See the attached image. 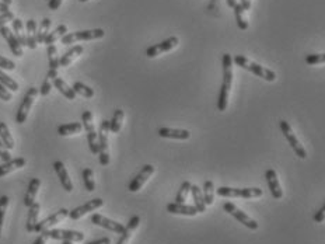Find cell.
<instances>
[{
	"mask_svg": "<svg viewBox=\"0 0 325 244\" xmlns=\"http://www.w3.org/2000/svg\"><path fill=\"white\" fill-rule=\"evenodd\" d=\"M223 81H221L220 93H219V100H217V108L219 111H226L227 105H229V96L232 92L233 87V77H234V72H233V58L230 53H224L223 55Z\"/></svg>",
	"mask_w": 325,
	"mask_h": 244,
	"instance_id": "6da1fadb",
	"label": "cell"
},
{
	"mask_svg": "<svg viewBox=\"0 0 325 244\" xmlns=\"http://www.w3.org/2000/svg\"><path fill=\"white\" fill-rule=\"evenodd\" d=\"M233 62L240 66V68H243L245 70H250L251 73H254L255 76L258 77H261L264 80L267 81H275L276 80V73L272 72L271 69H267V68H264L261 65L255 64V62H252L248 58H245L243 55H236L234 58H233Z\"/></svg>",
	"mask_w": 325,
	"mask_h": 244,
	"instance_id": "7a4b0ae2",
	"label": "cell"
},
{
	"mask_svg": "<svg viewBox=\"0 0 325 244\" xmlns=\"http://www.w3.org/2000/svg\"><path fill=\"white\" fill-rule=\"evenodd\" d=\"M105 31L103 28L95 29H83V31H76V33H68L62 38V44L63 45H72L80 41H93L104 38Z\"/></svg>",
	"mask_w": 325,
	"mask_h": 244,
	"instance_id": "3957f363",
	"label": "cell"
},
{
	"mask_svg": "<svg viewBox=\"0 0 325 244\" xmlns=\"http://www.w3.org/2000/svg\"><path fill=\"white\" fill-rule=\"evenodd\" d=\"M81 121H83V128L86 129V134H87L88 149L93 155H99V134L94 127L93 114L90 111H84L81 114Z\"/></svg>",
	"mask_w": 325,
	"mask_h": 244,
	"instance_id": "277c9868",
	"label": "cell"
},
{
	"mask_svg": "<svg viewBox=\"0 0 325 244\" xmlns=\"http://www.w3.org/2000/svg\"><path fill=\"white\" fill-rule=\"evenodd\" d=\"M108 134H110V121L101 122L99 131V160L101 166L110 164V150H108Z\"/></svg>",
	"mask_w": 325,
	"mask_h": 244,
	"instance_id": "5b68a950",
	"label": "cell"
},
{
	"mask_svg": "<svg viewBox=\"0 0 325 244\" xmlns=\"http://www.w3.org/2000/svg\"><path fill=\"white\" fill-rule=\"evenodd\" d=\"M217 195L224 198H258L262 197L261 188H230V187H219L217 190Z\"/></svg>",
	"mask_w": 325,
	"mask_h": 244,
	"instance_id": "8992f818",
	"label": "cell"
},
{
	"mask_svg": "<svg viewBox=\"0 0 325 244\" xmlns=\"http://www.w3.org/2000/svg\"><path fill=\"white\" fill-rule=\"evenodd\" d=\"M279 125H280V129H282V134H283L284 138L287 139L289 145L291 146V149L295 150V153H296L300 159H306V157H307V151L304 149V146L300 143V140L297 139L296 134L293 132V129H291V127L289 125V122L280 121L279 122Z\"/></svg>",
	"mask_w": 325,
	"mask_h": 244,
	"instance_id": "52a82bcc",
	"label": "cell"
},
{
	"mask_svg": "<svg viewBox=\"0 0 325 244\" xmlns=\"http://www.w3.org/2000/svg\"><path fill=\"white\" fill-rule=\"evenodd\" d=\"M40 93V90L35 87H31L28 88V92L27 94L24 96L23 101H21V104L18 107V111H17V115H16V122L17 124H24L25 119H27V116H28V112L31 111V107L34 104L35 99H37V96Z\"/></svg>",
	"mask_w": 325,
	"mask_h": 244,
	"instance_id": "ba28073f",
	"label": "cell"
},
{
	"mask_svg": "<svg viewBox=\"0 0 325 244\" xmlns=\"http://www.w3.org/2000/svg\"><path fill=\"white\" fill-rule=\"evenodd\" d=\"M49 238L53 240H62V241H72V243H80L84 240V233L76 232V230H63V229H51L44 232Z\"/></svg>",
	"mask_w": 325,
	"mask_h": 244,
	"instance_id": "9c48e42d",
	"label": "cell"
},
{
	"mask_svg": "<svg viewBox=\"0 0 325 244\" xmlns=\"http://www.w3.org/2000/svg\"><path fill=\"white\" fill-rule=\"evenodd\" d=\"M223 209L226 210L227 214H230L232 216H234L240 223H243L244 226L248 227L251 230H256L258 229V223H256L254 219H251L250 216L247 215L245 212H243L241 209H238L237 206L232 202H226L223 205Z\"/></svg>",
	"mask_w": 325,
	"mask_h": 244,
	"instance_id": "30bf717a",
	"label": "cell"
},
{
	"mask_svg": "<svg viewBox=\"0 0 325 244\" xmlns=\"http://www.w3.org/2000/svg\"><path fill=\"white\" fill-rule=\"evenodd\" d=\"M180 44V40L177 37H170L166 41H162L160 44H156L153 47H149L146 49V56L147 58H156L158 55H161L164 52H170L171 49L178 47Z\"/></svg>",
	"mask_w": 325,
	"mask_h": 244,
	"instance_id": "8fae6325",
	"label": "cell"
},
{
	"mask_svg": "<svg viewBox=\"0 0 325 244\" xmlns=\"http://www.w3.org/2000/svg\"><path fill=\"white\" fill-rule=\"evenodd\" d=\"M70 210L68 209H60L58 212H55L53 215H51L47 219H44L42 222H38V225L35 227V232L37 233H44L47 230H51L55 225H58L60 222H63L68 216H69Z\"/></svg>",
	"mask_w": 325,
	"mask_h": 244,
	"instance_id": "7c38bea8",
	"label": "cell"
},
{
	"mask_svg": "<svg viewBox=\"0 0 325 244\" xmlns=\"http://www.w3.org/2000/svg\"><path fill=\"white\" fill-rule=\"evenodd\" d=\"M103 205H104V201L101 198H94L91 201H87V203H84V205H81L79 208H75L73 210H70L69 218L72 221H79L84 215H87L90 212L101 208Z\"/></svg>",
	"mask_w": 325,
	"mask_h": 244,
	"instance_id": "4fadbf2b",
	"label": "cell"
},
{
	"mask_svg": "<svg viewBox=\"0 0 325 244\" xmlns=\"http://www.w3.org/2000/svg\"><path fill=\"white\" fill-rule=\"evenodd\" d=\"M154 171H156V169H154L151 164H146V166H143V169L140 170L139 174L136 175L134 180L129 182V187H128L129 191L131 192L139 191L140 188L147 182V180L150 178L151 175L154 174Z\"/></svg>",
	"mask_w": 325,
	"mask_h": 244,
	"instance_id": "5bb4252c",
	"label": "cell"
},
{
	"mask_svg": "<svg viewBox=\"0 0 325 244\" xmlns=\"http://www.w3.org/2000/svg\"><path fill=\"white\" fill-rule=\"evenodd\" d=\"M91 223H94V225H97V226L100 227H103V229H107V230H110V232L118 233V234H122L123 230H125V226H122L121 223H118V222L115 221H111L108 218L100 215V214H94V215L91 216Z\"/></svg>",
	"mask_w": 325,
	"mask_h": 244,
	"instance_id": "9a60e30c",
	"label": "cell"
},
{
	"mask_svg": "<svg viewBox=\"0 0 325 244\" xmlns=\"http://www.w3.org/2000/svg\"><path fill=\"white\" fill-rule=\"evenodd\" d=\"M0 35L6 40L7 45H9V48H10V51L13 52V55H14V56H17V58H21V56H23V48H21V45L18 44L17 38H16V35H14V33H13L12 29L5 25V27H2V28H0Z\"/></svg>",
	"mask_w": 325,
	"mask_h": 244,
	"instance_id": "2e32d148",
	"label": "cell"
},
{
	"mask_svg": "<svg viewBox=\"0 0 325 244\" xmlns=\"http://www.w3.org/2000/svg\"><path fill=\"white\" fill-rule=\"evenodd\" d=\"M265 178H267L268 187L271 190V194L275 199H280L283 197V191H282V187L279 184L278 174L273 169H268L267 173H265Z\"/></svg>",
	"mask_w": 325,
	"mask_h": 244,
	"instance_id": "e0dca14e",
	"label": "cell"
},
{
	"mask_svg": "<svg viewBox=\"0 0 325 244\" xmlns=\"http://www.w3.org/2000/svg\"><path fill=\"white\" fill-rule=\"evenodd\" d=\"M53 170H55V173L58 174L59 177V181H60V184L63 187V190L66 192H72L73 191V182L70 180L69 177V173H68V170L64 167V164L62 162H55L53 163Z\"/></svg>",
	"mask_w": 325,
	"mask_h": 244,
	"instance_id": "ac0fdd59",
	"label": "cell"
},
{
	"mask_svg": "<svg viewBox=\"0 0 325 244\" xmlns=\"http://www.w3.org/2000/svg\"><path fill=\"white\" fill-rule=\"evenodd\" d=\"M167 212L173 215H184V216H197L199 212L195 206L192 205H185V203L173 202L167 205Z\"/></svg>",
	"mask_w": 325,
	"mask_h": 244,
	"instance_id": "d6986e66",
	"label": "cell"
},
{
	"mask_svg": "<svg viewBox=\"0 0 325 244\" xmlns=\"http://www.w3.org/2000/svg\"><path fill=\"white\" fill-rule=\"evenodd\" d=\"M158 136L166 138V139L175 140H188L191 138L189 131L186 129H174V128H160L158 129Z\"/></svg>",
	"mask_w": 325,
	"mask_h": 244,
	"instance_id": "ffe728a7",
	"label": "cell"
},
{
	"mask_svg": "<svg viewBox=\"0 0 325 244\" xmlns=\"http://www.w3.org/2000/svg\"><path fill=\"white\" fill-rule=\"evenodd\" d=\"M24 166H25V159L24 157H16V159H12L9 162L3 163L0 166V178L5 177V175L10 174L13 171H16V170L23 169Z\"/></svg>",
	"mask_w": 325,
	"mask_h": 244,
	"instance_id": "44dd1931",
	"label": "cell"
},
{
	"mask_svg": "<svg viewBox=\"0 0 325 244\" xmlns=\"http://www.w3.org/2000/svg\"><path fill=\"white\" fill-rule=\"evenodd\" d=\"M84 51V48L81 47V45H76V47H72L69 51H66V52L60 56L59 59V66L60 68H68L72 65V62L75 60L77 56H80L81 53Z\"/></svg>",
	"mask_w": 325,
	"mask_h": 244,
	"instance_id": "7402d4cb",
	"label": "cell"
},
{
	"mask_svg": "<svg viewBox=\"0 0 325 244\" xmlns=\"http://www.w3.org/2000/svg\"><path fill=\"white\" fill-rule=\"evenodd\" d=\"M139 216H132L131 221L128 222V225L125 226V230H123V233L121 234V238L118 240V243L116 244H128L131 237H132V234H134V232L138 229V226H139Z\"/></svg>",
	"mask_w": 325,
	"mask_h": 244,
	"instance_id": "603a6c76",
	"label": "cell"
},
{
	"mask_svg": "<svg viewBox=\"0 0 325 244\" xmlns=\"http://www.w3.org/2000/svg\"><path fill=\"white\" fill-rule=\"evenodd\" d=\"M25 29H27V47L29 49H37L38 47V40H37V21L29 18L27 24H25Z\"/></svg>",
	"mask_w": 325,
	"mask_h": 244,
	"instance_id": "cb8c5ba5",
	"label": "cell"
},
{
	"mask_svg": "<svg viewBox=\"0 0 325 244\" xmlns=\"http://www.w3.org/2000/svg\"><path fill=\"white\" fill-rule=\"evenodd\" d=\"M41 187V180L40 178H31L28 184V190H27V194H25V198H24V205L29 208L32 203H35V197L38 194V190Z\"/></svg>",
	"mask_w": 325,
	"mask_h": 244,
	"instance_id": "d4e9b609",
	"label": "cell"
},
{
	"mask_svg": "<svg viewBox=\"0 0 325 244\" xmlns=\"http://www.w3.org/2000/svg\"><path fill=\"white\" fill-rule=\"evenodd\" d=\"M40 209H41V205L38 202L32 203L31 206H29V210H28V219H27V232L28 233H32L35 232V227L38 225V216H40Z\"/></svg>",
	"mask_w": 325,
	"mask_h": 244,
	"instance_id": "484cf974",
	"label": "cell"
},
{
	"mask_svg": "<svg viewBox=\"0 0 325 244\" xmlns=\"http://www.w3.org/2000/svg\"><path fill=\"white\" fill-rule=\"evenodd\" d=\"M53 86H55V88H58L59 93L63 94L64 97H66L68 100H70V101H73V100H76L75 90L70 87L69 84H68V83H66V81H64L63 79H60V77H58V79H55V80H53Z\"/></svg>",
	"mask_w": 325,
	"mask_h": 244,
	"instance_id": "4316f807",
	"label": "cell"
},
{
	"mask_svg": "<svg viewBox=\"0 0 325 244\" xmlns=\"http://www.w3.org/2000/svg\"><path fill=\"white\" fill-rule=\"evenodd\" d=\"M83 129V124L80 122H72V124H64L58 128V134L60 136H72V135L80 134Z\"/></svg>",
	"mask_w": 325,
	"mask_h": 244,
	"instance_id": "83f0119b",
	"label": "cell"
},
{
	"mask_svg": "<svg viewBox=\"0 0 325 244\" xmlns=\"http://www.w3.org/2000/svg\"><path fill=\"white\" fill-rule=\"evenodd\" d=\"M68 34V27L64 25V24H60V25H58L56 28L53 29L52 33H49L47 37V40H45V45H52V44H55L56 41L58 40H62L63 38L64 35Z\"/></svg>",
	"mask_w": 325,
	"mask_h": 244,
	"instance_id": "f1b7e54d",
	"label": "cell"
},
{
	"mask_svg": "<svg viewBox=\"0 0 325 244\" xmlns=\"http://www.w3.org/2000/svg\"><path fill=\"white\" fill-rule=\"evenodd\" d=\"M13 23V31H14V35L17 38L18 44L21 45V48L27 47V37L24 34V25L23 21L20 18H14L12 21Z\"/></svg>",
	"mask_w": 325,
	"mask_h": 244,
	"instance_id": "f546056e",
	"label": "cell"
},
{
	"mask_svg": "<svg viewBox=\"0 0 325 244\" xmlns=\"http://www.w3.org/2000/svg\"><path fill=\"white\" fill-rule=\"evenodd\" d=\"M123 118H125V112L118 108L114 112V116L110 121V131L112 134H119L122 129V124H123Z\"/></svg>",
	"mask_w": 325,
	"mask_h": 244,
	"instance_id": "4dcf8cb0",
	"label": "cell"
},
{
	"mask_svg": "<svg viewBox=\"0 0 325 244\" xmlns=\"http://www.w3.org/2000/svg\"><path fill=\"white\" fill-rule=\"evenodd\" d=\"M191 192L193 202H195V208H197L199 214H203L206 210V203H205V199H203V194L201 191V188L198 186H192Z\"/></svg>",
	"mask_w": 325,
	"mask_h": 244,
	"instance_id": "1f68e13d",
	"label": "cell"
},
{
	"mask_svg": "<svg viewBox=\"0 0 325 244\" xmlns=\"http://www.w3.org/2000/svg\"><path fill=\"white\" fill-rule=\"evenodd\" d=\"M234 9V16H236V21H237V25L240 29H247L248 28V21L245 18V9L243 7L241 3H237L236 6L233 7Z\"/></svg>",
	"mask_w": 325,
	"mask_h": 244,
	"instance_id": "d6a6232c",
	"label": "cell"
},
{
	"mask_svg": "<svg viewBox=\"0 0 325 244\" xmlns=\"http://www.w3.org/2000/svg\"><path fill=\"white\" fill-rule=\"evenodd\" d=\"M0 139L5 143L9 150H12L14 147V139H13L12 134H10V129L7 127L5 122L0 121Z\"/></svg>",
	"mask_w": 325,
	"mask_h": 244,
	"instance_id": "836d02e7",
	"label": "cell"
},
{
	"mask_svg": "<svg viewBox=\"0 0 325 244\" xmlns=\"http://www.w3.org/2000/svg\"><path fill=\"white\" fill-rule=\"evenodd\" d=\"M51 18H44L40 24V28L37 29V40H38V44H44L45 40H47L48 34H49V29H51Z\"/></svg>",
	"mask_w": 325,
	"mask_h": 244,
	"instance_id": "e575fe53",
	"label": "cell"
},
{
	"mask_svg": "<svg viewBox=\"0 0 325 244\" xmlns=\"http://www.w3.org/2000/svg\"><path fill=\"white\" fill-rule=\"evenodd\" d=\"M73 90H75L76 94H79L81 97H84V99H93L94 97V90L91 87H88L86 86L84 83H81V81H75L73 83Z\"/></svg>",
	"mask_w": 325,
	"mask_h": 244,
	"instance_id": "d590c367",
	"label": "cell"
},
{
	"mask_svg": "<svg viewBox=\"0 0 325 244\" xmlns=\"http://www.w3.org/2000/svg\"><path fill=\"white\" fill-rule=\"evenodd\" d=\"M203 199H205L206 206L212 205L213 201H215V186H213V182L210 180L205 181V186H203Z\"/></svg>",
	"mask_w": 325,
	"mask_h": 244,
	"instance_id": "8d00e7d4",
	"label": "cell"
},
{
	"mask_svg": "<svg viewBox=\"0 0 325 244\" xmlns=\"http://www.w3.org/2000/svg\"><path fill=\"white\" fill-rule=\"evenodd\" d=\"M48 53V59H49V69H56L58 70L60 66H59V59L58 58V48L55 44L52 45H48L47 49Z\"/></svg>",
	"mask_w": 325,
	"mask_h": 244,
	"instance_id": "74e56055",
	"label": "cell"
},
{
	"mask_svg": "<svg viewBox=\"0 0 325 244\" xmlns=\"http://www.w3.org/2000/svg\"><path fill=\"white\" fill-rule=\"evenodd\" d=\"M191 187H192V184L189 182V181H184V182L181 184L178 192H177L175 202H178V203L185 202L186 198H188V195H189V192H191Z\"/></svg>",
	"mask_w": 325,
	"mask_h": 244,
	"instance_id": "f35d334b",
	"label": "cell"
},
{
	"mask_svg": "<svg viewBox=\"0 0 325 244\" xmlns=\"http://www.w3.org/2000/svg\"><path fill=\"white\" fill-rule=\"evenodd\" d=\"M83 181H84V187L88 192H93L95 190V181H94V173L91 169L83 170Z\"/></svg>",
	"mask_w": 325,
	"mask_h": 244,
	"instance_id": "ab89813d",
	"label": "cell"
},
{
	"mask_svg": "<svg viewBox=\"0 0 325 244\" xmlns=\"http://www.w3.org/2000/svg\"><path fill=\"white\" fill-rule=\"evenodd\" d=\"M0 84H3L5 87L12 90V92H17L18 90L17 81L13 80L12 77H9L5 72H2V69H0Z\"/></svg>",
	"mask_w": 325,
	"mask_h": 244,
	"instance_id": "60d3db41",
	"label": "cell"
},
{
	"mask_svg": "<svg viewBox=\"0 0 325 244\" xmlns=\"http://www.w3.org/2000/svg\"><path fill=\"white\" fill-rule=\"evenodd\" d=\"M9 197L7 195H2L0 197V234H2V229H3V222H5V215H6L7 206H9Z\"/></svg>",
	"mask_w": 325,
	"mask_h": 244,
	"instance_id": "b9f144b4",
	"label": "cell"
},
{
	"mask_svg": "<svg viewBox=\"0 0 325 244\" xmlns=\"http://www.w3.org/2000/svg\"><path fill=\"white\" fill-rule=\"evenodd\" d=\"M304 60H306V64L311 65V66L325 64V53H311V55H307Z\"/></svg>",
	"mask_w": 325,
	"mask_h": 244,
	"instance_id": "7bdbcfd3",
	"label": "cell"
},
{
	"mask_svg": "<svg viewBox=\"0 0 325 244\" xmlns=\"http://www.w3.org/2000/svg\"><path fill=\"white\" fill-rule=\"evenodd\" d=\"M52 87H53V79L47 75L45 80L42 81V86H41L40 88V94L42 96V97H47V96H49V93H51Z\"/></svg>",
	"mask_w": 325,
	"mask_h": 244,
	"instance_id": "ee69618b",
	"label": "cell"
},
{
	"mask_svg": "<svg viewBox=\"0 0 325 244\" xmlns=\"http://www.w3.org/2000/svg\"><path fill=\"white\" fill-rule=\"evenodd\" d=\"M0 69L14 70L16 69V64H14L13 60H10V59H7L0 55Z\"/></svg>",
	"mask_w": 325,
	"mask_h": 244,
	"instance_id": "f6af8a7d",
	"label": "cell"
},
{
	"mask_svg": "<svg viewBox=\"0 0 325 244\" xmlns=\"http://www.w3.org/2000/svg\"><path fill=\"white\" fill-rule=\"evenodd\" d=\"M0 159H2L5 163L9 162V160H12V155H10L9 149L5 146V143L2 142V139H0Z\"/></svg>",
	"mask_w": 325,
	"mask_h": 244,
	"instance_id": "bcb514c9",
	"label": "cell"
},
{
	"mask_svg": "<svg viewBox=\"0 0 325 244\" xmlns=\"http://www.w3.org/2000/svg\"><path fill=\"white\" fill-rule=\"evenodd\" d=\"M14 14L12 12H7V13H2L0 14V28L2 27H5L9 21H13L14 20Z\"/></svg>",
	"mask_w": 325,
	"mask_h": 244,
	"instance_id": "7dc6e473",
	"label": "cell"
},
{
	"mask_svg": "<svg viewBox=\"0 0 325 244\" xmlns=\"http://www.w3.org/2000/svg\"><path fill=\"white\" fill-rule=\"evenodd\" d=\"M12 99H13L12 93H10V92H9L3 84H0V100H3V101L9 103V101H12Z\"/></svg>",
	"mask_w": 325,
	"mask_h": 244,
	"instance_id": "c3c4849f",
	"label": "cell"
},
{
	"mask_svg": "<svg viewBox=\"0 0 325 244\" xmlns=\"http://www.w3.org/2000/svg\"><path fill=\"white\" fill-rule=\"evenodd\" d=\"M325 221V205L318 210V212H315V215H314V222L315 223H322Z\"/></svg>",
	"mask_w": 325,
	"mask_h": 244,
	"instance_id": "681fc988",
	"label": "cell"
},
{
	"mask_svg": "<svg viewBox=\"0 0 325 244\" xmlns=\"http://www.w3.org/2000/svg\"><path fill=\"white\" fill-rule=\"evenodd\" d=\"M62 2L63 0H49L48 2V7L51 9V10H58L60 5H62Z\"/></svg>",
	"mask_w": 325,
	"mask_h": 244,
	"instance_id": "f907efd6",
	"label": "cell"
},
{
	"mask_svg": "<svg viewBox=\"0 0 325 244\" xmlns=\"http://www.w3.org/2000/svg\"><path fill=\"white\" fill-rule=\"evenodd\" d=\"M48 236L45 233H41V236L37 240L34 241V244H47V240H48Z\"/></svg>",
	"mask_w": 325,
	"mask_h": 244,
	"instance_id": "816d5d0a",
	"label": "cell"
},
{
	"mask_svg": "<svg viewBox=\"0 0 325 244\" xmlns=\"http://www.w3.org/2000/svg\"><path fill=\"white\" fill-rule=\"evenodd\" d=\"M87 244H111V240L108 237H103V238H99V240H95V241H91V243H87Z\"/></svg>",
	"mask_w": 325,
	"mask_h": 244,
	"instance_id": "f5cc1de1",
	"label": "cell"
},
{
	"mask_svg": "<svg viewBox=\"0 0 325 244\" xmlns=\"http://www.w3.org/2000/svg\"><path fill=\"white\" fill-rule=\"evenodd\" d=\"M9 5H6V3H3V2H0V13H7V12H10V9H9Z\"/></svg>",
	"mask_w": 325,
	"mask_h": 244,
	"instance_id": "db71d44e",
	"label": "cell"
},
{
	"mask_svg": "<svg viewBox=\"0 0 325 244\" xmlns=\"http://www.w3.org/2000/svg\"><path fill=\"white\" fill-rule=\"evenodd\" d=\"M241 5L245 10H250L251 9V0H241Z\"/></svg>",
	"mask_w": 325,
	"mask_h": 244,
	"instance_id": "11a10c76",
	"label": "cell"
},
{
	"mask_svg": "<svg viewBox=\"0 0 325 244\" xmlns=\"http://www.w3.org/2000/svg\"><path fill=\"white\" fill-rule=\"evenodd\" d=\"M227 5H229V7H234L236 5H237V0H227Z\"/></svg>",
	"mask_w": 325,
	"mask_h": 244,
	"instance_id": "9f6ffc18",
	"label": "cell"
},
{
	"mask_svg": "<svg viewBox=\"0 0 325 244\" xmlns=\"http://www.w3.org/2000/svg\"><path fill=\"white\" fill-rule=\"evenodd\" d=\"M2 2H3V3H6V5H9V6L13 3V0H2Z\"/></svg>",
	"mask_w": 325,
	"mask_h": 244,
	"instance_id": "6f0895ef",
	"label": "cell"
},
{
	"mask_svg": "<svg viewBox=\"0 0 325 244\" xmlns=\"http://www.w3.org/2000/svg\"><path fill=\"white\" fill-rule=\"evenodd\" d=\"M79 2H81V3H86V2H88V0H79Z\"/></svg>",
	"mask_w": 325,
	"mask_h": 244,
	"instance_id": "680465c9",
	"label": "cell"
},
{
	"mask_svg": "<svg viewBox=\"0 0 325 244\" xmlns=\"http://www.w3.org/2000/svg\"><path fill=\"white\" fill-rule=\"evenodd\" d=\"M63 244H72V241H63Z\"/></svg>",
	"mask_w": 325,
	"mask_h": 244,
	"instance_id": "91938a15",
	"label": "cell"
},
{
	"mask_svg": "<svg viewBox=\"0 0 325 244\" xmlns=\"http://www.w3.org/2000/svg\"><path fill=\"white\" fill-rule=\"evenodd\" d=\"M48 2H49V0H48Z\"/></svg>",
	"mask_w": 325,
	"mask_h": 244,
	"instance_id": "94428289",
	"label": "cell"
}]
</instances>
